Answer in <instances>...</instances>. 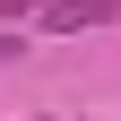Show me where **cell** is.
<instances>
[{"label":"cell","instance_id":"6da1fadb","mask_svg":"<svg viewBox=\"0 0 121 121\" xmlns=\"http://www.w3.org/2000/svg\"><path fill=\"white\" fill-rule=\"evenodd\" d=\"M121 17V0H52V9H43V26H52V35H78V26H112Z\"/></svg>","mask_w":121,"mask_h":121},{"label":"cell","instance_id":"7a4b0ae2","mask_svg":"<svg viewBox=\"0 0 121 121\" xmlns=\"http://www.w3.org/2000/svg\"><path fill=\"white\" fill-rule=\"evenodd\" d=\"M26 9H52V0H0V17H26Z\"/></svg>","mask_w":121,"mask_h":121}]
</instances>
